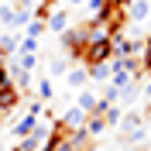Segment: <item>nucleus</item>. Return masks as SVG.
Segmentation results:
<instances>
[{
  "label": "nucleus",
  "mask_w": 151,
  "mask_h": 151,
  "mask_svg": "<svg viewBox=\"0 0 151 151\" xmlns=\"http://www.w3.org/2000/svg\"><path fill=\"white\" fill-rule=\"evenodd\" d=\"M110 58H113V38L103 35V31H96V35L89 38V45H86V52H83L79 62L89 69V65H106Z\"/></svg>",
  "instance_id": "f257e3e1"
},
{
  "label": "nucleus",
  "mask_w": 151,
  "mask_h": 151,
  "mask_svg": "<svg viewBox=\"0 0 151 151\" xmlns=\"http://www.w3.org/2000/svg\"><path fill=\"white\" fill-rule=\"evenodd\" d=\"M24 100V93H21L17 86H14V79H10L7 86H0V113H10L17 110V103Z\"/></svg>",
  "instance_id": "f03ea898"
},
{
  "label": "nucleus",
  "mask_w": 151,
  "mask_h": 151,
  "mask_svg": "<svg viewBox=\"0 0 151 151\" xmlns=\"http://www.w3.org/2000/svg\"><path fill=\"white\" fill-rule=\"evenodd\" d=\"M58 127H65V131H79V127H86V113L79 110V106H69V110L62 113Z\"/></svg>",
  "instance_id": "7ed1b4c3"
},
{
  "label": "nucleus",
  "mask_w": 151,
  "mask_h": 151,
  "mask_svg": "<svg viewBox=\"0 0 151 151\" xmlns=\"http://www.w3.org/2000/svg\"><path fill=\"white\" fill-rule=\"evenodd\" d=\"M151 14V0H131V7H127V21L131 24H144Z\"/></svg>",
  "instance_id": "20e7f679"
},
{
  "label": "nucleus",
  "mask_w": 151,
  "mask_h": 151,
  "mask_svg": "<svg viewBox=\"0 0 151 151\" xmlns=\"http://www.w3.org/2000/svg\"><path fill=\"white\" fill-rule=\"evenodd\" d=\"M69 24H72V17H69L65 7H55V10H52V17H48V31L62 35V31H69Z\"/></svg>",
  "instance_id": "39448f33"
},
{
  "label": "nucleus",
  "mask_w": 151,
  "mask_h": 151,
  "mask_svg": "<svg viewBox=\"0 0 151 151\" xmlns=\"http://www.w3.org/2000/svg\"><path fill=\"white\" fill-rule=\"evenodd\" d=\"M76 106H79V110L89 117V113H96V110H100V96H93L89 89H79V93H76Z\"/></svg>",
  "instance_id": "423d86ee"
},
{
  "label": "nucleus",
  "mask_w": 151,
  "mask_h": 151,
  "mask_svg": "<svg viewBox=\"0 0 151 151\" xmlns=\"http://www.w3.org/2000/svg\"><path fill=\"white\" fill-rule=\"evenodd\" d=\"M35 127H38V113H24V117H21V120L14 124L10 131H14V137L21 141V137H28V134L35 131Z\"/></svg>",
  "instance_id": "0eeeda50"
},
{
  "label": "nucleus",
  "mask_w": 151,
  "mask_h": 151,
  "mask_svg": "<svg viewBox=\"0 0 151 151\" xmlns=\"http://www.w3.org/2000/svg\"><path fill=\"white\" fill-rule=\"evenodd\" d=\"M65 79H69V89H86V83H89L86 69H69V72H65Z\"/></svg>",
  "instance_id": "6e6552de"
},
{
  "label": "nucleus",
  "mask_w": 151,
  "mask_h": 151,
  "mask_svg": "<svg viewBox=\"0 0 151 151\" xmlns=\"http://www.w3.org/2000/svg\"><path fill=\"white\" fill-rule=\"evenodd\" d=\"M86 76H89L93 83H106V79L113 76V69H110V62H106V65H89V69H86Z\"/></svg>",
  "instance_id": "1a4fd4ad"
},
{
  "label": "nucleus",
  "mask_w": 151,
  "mask_h": 151,
  "mask_svg": "<svg viewBox=\"0 0 151 151\" xmlns=\"http://www.w3.org/2000/svg\"><path fill=\"white\" fill-rule=\"evenodd\" d=\"M141 72L151 76V35L141 41Z\"/></svg>",
  "instance_id": "9d476101"
},
{
  "label": "nucleus",
  "mask_w": 151,
  "mask_h": 151,
  "mask_svg": "<svg viewBox=\"0 0 151 151\" xmlns=\"http://www.w3.org/2000/svg\"><path fill=\"white\" fill-rule=\"evenodd\" d=\"M0 24L4 28H17V10L14 7H0Z\"/></svg>",
  "instance_id": "9b49d317"
},
{
  "label": "nucleus",
  "mask_w": 151,
  "mask_h": 151,
  "mask_svg": "<svg viewBox=\"0 0 151 151\" xmlns=\"http://www.w3.org/2000/svg\"><path fill=\"white\" fill-rule=\"evenodd\" d=\"M38 100L48 103V100H55V89H52V79H41L38 83Z\"/></svg>",
  "instance_id": "f8f14e48"
},
{
  "label": "nucleus",
  "mask_w": 151,
  "mask_h": 151,
  "mask_svg": "<svg viewBox=\"0 0 151 151\" xmlns=\"http://www.w3.org/2000/svg\"><path fill=\"white\" fill-rule=\"evenodd\" d=\"M14 55H17V65L24 69V72H31V69L38 65V55H28V52H14Z\"/></svg>",
  "instance_id": "ddd939ff"
},
{
  "label": "nucleus",
  "mask_w": 151,
  "mask_h": 151,
  "mask_svg": "<svg viewBox=\"0 0 151 151\" xmlns=\"http://www.w3.org/2000/svg\"><path fill=\"white\" fill-rule=\"evenodd\" d=\"M17 52H28V55H35V52H38V38H28V35H24V38H21V45H17Z\"/></svg>",
  "instance_id": "4468645a"
},
{
  "label": "nucleus",
  "mask_w": 151,
  "mask_h": 151,
  "mask_svg": "<svg viewBox=\"0 0 151 151\" xmlns=\"http://www.w3.org/2000/svg\"><path fill=\"white\" fill-rule=\"evenodd\" d=\"M45 28H48V24H41V21H31V24H28V38H41V35H45Z\"/></svg>",
  "instance_id": "2eb2a0df"
},
{
  "label": "nucleus",
  "mask_w": 151,
  "mask_h": 151,
  "mask_svg": "<svg viewBox=\"0 0 151 151\" xmlns=\"http://www.w3.org/2000/svg\"><path fill=\"white\" fill-rule=\"evenodd\" d=\"M62 72H69V62L65 58H55L52 62V76H62Z\"/></svg>",
  "instance_id": "dca6fc26"
},
{
  "label": "nucleus",
  "mask_w": 151,
  "mask_h": 151,
  "mask_svg": "<svg viewBox=\"0 0 151 151\" xmlns=\"http://www.w3.org/2000/svg\"><path fill=\"white\" fill-rule=\"evenodd\" d=\"M10 83V69H7V62H0V86H7Z\"/></svg>",
  "instance_id": "f3484780"
},
{
  "label": "nucleus",
  "mask_w": 151,
  "mask_h": 151,
  "mask_svg": "<svg viewBox=\"0 0 151 151\" xmlns=\"http://www.w3.org/2000/svg\"><path fill=\"white\" fill-rule=\"evenodd\" d=\"M86 7L93 10V17H96V14H100V7H103V0H86Z\"/></svg>",
  "instance_id": "a211bd4d"
},
{
  "label": "nucleus",
  "mask_w": 151,
  "mask_h": 151,
  "mask_svg": "<svg viewBox=\"0 0 151 151\" xmlns=\"http://www.w3.org/2000/svg\"><path fill=\"white\" fill-rule=\"evenodd\" d=\"M65 4H69V7H79V4H86V0H65Z\"/></svg>",
  "instance_id": "6ab92c4d"
},
{
  "label": "nucleus",
  "mask_w": 151,
  "mask_h": 151,
  "mask_svg": "<svg viewBox=\"0 0 151 151\" xmlns=\"http://www.w3.org/2000/svg\"><path fill=\"white\" fill-rule=\"evenodd\" d=\"M4 117H7V113H0V134H4Z\"/></svg>",
  "instance_id": "aec40b11"
},
{
  "label": "nucleus",
  "mask_w": 151,
  "mask_h": 151,
  "mask_svg": "<svg viewBox=\"0 0 151 151\" xmlns=\"http://www.w3.org/2000/svg\"><path fill=\"white\" fill-rule=\"evenodd\" d=\"M144 96H151V83H148V86H144Z\"/></svg>",
  "instance_id": "412c9836"
},
{
  "label": "nucleus",
  "mask_w": 151,
  "mask_h": 151,
  "mask_svg": "<svg viewBox=\"0 0 151 151\" xmlns=\"http://www.w3.org/2000/svg\"><path fill=\"white\" fill-rule=\"evenodd\" d=\"M124 151H141V148H134V144H127V148H124Z\"/></svg>",
  "instance_id": "4be33fe9"
}]
</instances>
